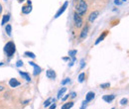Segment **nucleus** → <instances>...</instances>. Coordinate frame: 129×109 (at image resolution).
<instances>
[{
	"mask_svg": "<svg viewBox=\"0 0 129 109\" xmlns=\"http://www.w3.org/2000/svg\"><path fill=\"white\" fill-rule=\"evenodd\" d=\"M111 109H114V108H111Z\"/></svg>",
	"mask_w": 129,
	"mask_h": 109,
	"instance_id": "nucleus-38",
	"label": "nucleus"
},
{
	"mask_svg": "<svg viewBox=\"0 0 129 109\" xmlns=\"http://www.w3.org/2000/svg\"><path fill=\"white\" fill-rule=\"evenodd\" d=\"M4 52L6 53V55L8 56V58H11V57L15 54V52H16L15 44H14L12 41L8 42V43L5 45V47H4Z\"/></svg>",
	"mask_w": 129,
	"mask_h": 109,
	"instance_id": "nucleus-1",
	"label": "nucleus"
},
{
	"mask_svg": "<svg viewBox=\"0 0 129 109\" xmlns=\"http://www.w3.org/2000/svg\"><path fill=\"white\" fill-rule=\"evenodd\" d=\"M93 98H94V92H92V91L87 92V94L85 95V101H86V102L91 101Z\"/></svg>",
	"mask_w": 129,
	"mask_h": 109,
	"instance_id": "nucleus-12",
	"label": "nucleus"
},
{
	"mask_svg": "<svg viewBox=\"0 0 129 109\" xmlns=\"http://www.w3.org/2000/svg\"><path fill=\"white\" fill-rule=\"evenodd\" d=\"M87 11V4L84 0H80L79 1V4L77 6V13L81 16H84L85 13Z\"/></svg>",
	"mask_w": 129,
	"mask_h": 109,
	"instance_id": "nucleus-2",
	"label": "nucleus"
},
{
	"mask_svg": "<svg viewBox=\"0 0 129 109\" xmlns=\"http://www.w3.org/2000/svg\"><path fill=\"white\" fill-rule=\"evenodd\" d=\"M5 1H7V0H5Z\"/></svg>",
	"mask_w": 129,
	"mask_h": 109,
	"instance_id": "nucleus-39",
	"label": "nucleus"
},
{
	"mask_svg": "<svg viewBox=\"0 0 129 109\" xmlns=\"http://www.w3.org/2000/svg\"><path fill=\"white\" fill-rule=\"evenodd\" d=\"M70 81H71V79H70V78H64V80H62V85H64V84L69 83Z\"/></svg>",
	"mask_w": 129,
	"mask_h": 109,
	"instance_id": "nucleus-25",
	"label": "nucleus"
},
{
	"mask_svg": "<svg viewBox=\"0 0 129 109\" xmlns=\"http://www.w3.org/2000/svg\"><path fill=\"white\" fill-rule=\"evenodd\" d=\"M16 65L17 66H21V65H23V62H22V61H18L16 63Z\"/></svg>",
	"mask_w": 129,
	"mask_h": 109,
	"instance_id": "nucleus-27",
	"label": "nucleus"
},
{
	"mask_svg": "<svg viewBox=\"0 0 129 109\" xmlns=\"http://www.w3.org/2000/svg\"><path fill=\"white\" fill-rule=\"evenodd\" d=\"M87 33H88V26H87V25H85V26L83 27L82 31H81L80 38H81V40H82V39H85V38H86V36H87Z\"/></svg>",
	"mask_w": 129,
	"mask_h": 109,
	"instance_id": "nucleus-7",
	"label": "nucleus"
},
{
	"mask_svg": "<svg viewBox=\"0 0 129 109\" xmlns=\"http://www.w3.org/2000/svg\"><path fill=\"white\" fill-rule=\"evenodd\" d=\"M98 15H99V11H93V12H91V13L89 14V17H88V21H89L90 23L94 22L95 19L98 17Z\"/></svg>",
	"mask_w": 129,
	"mask_h": 109,
	"instance_id": "nucleus-6",
	"label": "nucleus"
},
{
	"mask_svg": "<svg viewBox=\"0 0 129 109\" xmlns=\"http://www.w3.org/2000/svg\"><path fill=\"white\" fill-rule=\"evenodd\" d=\"M66 90H67V88H66V87H63L62 89H60V90H59V92H58V98H61V97H62V95L66 92Z\"/></svg>",
	"mask_w": 129,
	"mask_h": 109,
	"instance_id": "nucleus-21",
	"label": "nucleus"
},
{
	"mask_svg": "<svg viewBox=\"0 0 129 109\" xmlns=\"http://www.w3.org/2000/svg\"><path fill=\"white\" fill-rule=\"evenodd\" d=\"M27 2H28V5H31V4H32V2H31V0H28Z\"/></svg>",
	"mask_w": 129,
	"mask_h": 109,
	"instance_id": "nucleus-35",
	"label": "nucleus"
},
{
	"mask_svg": "<svg viewBox=\"0 0 129 109\" xmlns=\"http://www.w3.org/2000/svg\"><path fill=\"white\" fill-rule=\"evenodd\" d=\"M84 78H85V74L82 72V74H81V75L79 76V82H82V81L84 80Z\"/></svg>",
	"mask_w": 129,
	"mask_h": 109,
	"instance_id": "nucleus-22",
	"label": "nucleus"
},
{
	"mask_svg": "<svg viewBox=\"0 0 129 109\" xmlns=\"http://www.w3.org/2000/svg\"><path fill=\"white\" fill-rule=\"evenodd\" d=\"M114 3H115V5H120L121 4V1L120 0H115Z\"/></svg>",
	"mask_w": 129,
	"mask_h": 109,
	"instance_id": "nucleus-29",
	"label": "nucleus"
},
{
	"mask_svg": "<svg viewBox=\"0 0 129 109\" xmlns=\"http://www.w3.org/2000/svg\"><path fill=\"white\" fill-rule=\"evenodd\" d=\"M51 102H55V99H53V98H48V99L44 102V106H45V107H49L50 104H51Z\"/></svg>",
	"mask_w": 129,
	"mask_h": 109,
	"instance_id": "nucleus-17",
	"label": "nucleus"
},
{
	"mask_svg": "<svg viewBox=\"0 0 129 109\" xmlns=\"http://www.w3.org/2000/svg\"><path fill=\"white\" fill-rule=\"evenodd\" d=\"M19 2H23V1H25V0H18Z\"/></svg>",
	"mask_w": 129,
	"mask_h": 109,
	"instance_id": "nucleus-37",
	"label": "nucleus"
},
{
	"mask_svg": "<svg viewBox=\"0 0 129 109\" xmlns=\"http://www.w3.org/2000/svg\"><path fill=\"white\" fill-rule=\"evenodd\" d=\"M5 31H6V33H7V35H8V36H11V32H12V27H11V25H10V24L6 25Z\"/></svg>",
	"mask_w": 129,
	"mask_h": 109,
	"instance_id": "nucleus-18",
	"label": "nucleus"
},
{
	"mask_svg": "<svg viewBox=\"0 0 129 109\" xmlns=\"http://www.w3.org/2000/svg\"><path fill=\"white\" fill-rule=\"evenodd\" d=\"M46 76L48 78H51V79H54L56 78V72L53 70V69H48L47 72H46Z\"/></svg>",
	"mask_w": 129,
	"mask_h": 109,
	"instance_id": "nucleus-13",
	"label": "nucleus"
},
{
	"mask_svg": "<svg viewBox=\"0 0 129 109\" xmlns=\"http://www.w3.org/2000/svg\"><path fill=\"white\" fill-rule=\"evenodd\" d=\"M109 86H110V83H109V82H106V83H102V84H100V87H101V88H103V89L108 88Z\"/></svg>",
	"mask_w": 129,
	"mask_h": 109,
	"instance_id": "nucleus-23",
	"label": "nucleus"
},
{
	"mask_svg": "<svg viewBox=\"0 0 129 109\" xmlns=\"http://www.w3.org/2000/svg\"><path fill=\"white\" fill-rule=\"evenodd\" d=\"M19 75L24 78V79H26L27 81H31V78H30L29 74H27V72H23V71H19Z\"/></svg>",
	"mask_w": 129,
	"mask_h": 109,
	"instance_id": "nucleus-14",
	"label": "nucleus"
},
{
	"mask_svg": "<svg viewBox=\"0 0 129 109\" xmlns=\"http://www.w3.org/2000/svg\"><path fill=\"white\" fill-rule=\"evenodd\" d=\"M74 106V102L73 101H70V102H66L64 105L62 106V109H71Z\"/></svg>",
	"mask_w": 129,
	"mask_h": 109,
	"instance_id": "nucleus-15",
	"label": "nucleus"
},
{
	"mask_svg": "<svg viewBox=\"0 0 129 109\" xmlns=\"http://www.w3.org/2000/svg\"><path fill=\"white\" fill-rule=\"evenodd\" d=\"M69 96H70V95H66V96H64V97H63V98H62V100H63V101H64V100H67V99H68V97H69Z\"/></svg>",
	"mask_w": 129,
	"mask_h": 109,
	"instance_id": "nucleus-31",
	"label": "nucleus"
},
{
	"mask_svg": "<svg viewBox=\"0 0 129 109\" xmlns=\"http://www.w3.org/2000/svg\"><path fill=\"white\" fill-rule=\"evenodd\" d=\"M74 20H75V24H76V27L77 28H81L82 27V24H83V21H82V18L79 15L77 12L75 13V16H74Z\"/></svg>",
	"mask_w": 129,
	"mask_h": 109,
	"instance_id": "nucleus-3",
	"label": "nucleus"
},
{
	"mask_svg": "<svg viewBox=\"0 0 129 109\" xmlns=\"http://www.w3.org/2000/svg\"><path fill=\"white\" fill-rule=\"evenodd\" d=\"M2 90H4V86L0 84V91H2Z\"/></svg>",
	"mask_w": 129,
	"mask_h": 109,
	"instance_id": "nucleus-32",
	"label": "nucleus"
},
{
	"mask_svg": "<svg viewBox=\"0 0 129 109\" xmlns=\"http://www.w3.org/2000/svg\"><path fill=\"white\" fill-rule=\"evenodd\" d=\"M2 9H3V8H2V5H1V4H0V14H1V13H2Z\"/></svg>",
	"mask_w": 129,
	"mask_h": 109,
	"instance_id": "nucleus-33",
	"label": "nucleus"
},
{
	"mask_svg": "<svg viewBox=\"0 0 129 109\" xmlns=\"http://www.w3.org/2000/svg\"><path fill=\"white\" fill-rule=\"evenodd\" d=\"M68 5H69V2H68V1H66V2L64 3V5H63V6H62V7L60 8V10H59V11L57 12V14H56V16H55V18H59L60 16L62 15V14H63V13L64 12V10L67 9Z\"/></svg>",
	"mask_w": 129,
	"mask_h": 109,
	"instance_id": "nucleus-5",
	"label": "nucleus"
},
{
	"mask_svg": "<svg viewBox=\"0 0 129 109\" xmlns=\"http://www.w3.org/2000/svg\"><path fill=\"white\" fill-rule=\"evenodd\" d=\"M9 85H10L11 87H17V86L20 85V82L17 80L16 78H12V79L9 80Z\"/></svg>",
	"mask_w": 129,
	"mask_h": 109,
	"instance_id": "nucleus-10",
	"label": "nucleus"
},
{
	"mask_svg": "<svg viewBox=\"0 0 129 109\" xmlns=\"http://www.w3.org/2000/svg\"><path fill=\"white\" fill-rule=\"evenodd\" d=\"M56 106H57V105H56V103L54 102V103H53V104L51 105V107H50V109H55V108H56Z\"/></svg>",
	"mask_w": 129,
	"mask_h": 109,
	"instance_id": "nucleus-30",
	"label": "nucleus"
},
{
	"mask_svg": "<svg viewBox=\"0 0 129 109\" xmlns=\"http://www.w3.org/2000/svg\"><path fill=\"white\" fill-rule=\"evenodd\" d=\"M32 11V6L31 5H25L22 7V13L23 14H29Z\"/></svg>",
	"mask_w": 129,
	"mask_h": 109,
	"instance_id": "nucleus-8",
	"label": "nucleus"
},
{
	"mask_svg": "<svg viewBox=\"0 0 129 109\" xmlns=\"http://www.w3.org/2000/svg\"><path fill=\"white\" fill-rule=\"evenodd\" d=\"M84 65H85V61L82 59L81 61V68H83L84 67Z\"/></svg>",
	"mask_w": 129,
	"mask_h": 109,
	"instance_id": "nucleus-26",
	"label": "nucleus"
},
{
	"mask_svg": "<svg viewBox=\"0 0 129 109\" xmlns=\"http://www.w3.org/2000/svg\"><path fill=\"white\" fill-rule=\"evenodd\" d=\"M24 56H25V57L32 58V59H35V58H36L35 54H34V53H32V52H25V53H24Z\"/></svg>",
	"mask_w": 129,
	"mask_h": 109,
	"instance_id": "nucleus-19",
	"label": "nucleus"
},
{
	"mask_svg": "<svg viewBox=\"0 0 129 109\" xmlns=\"http://www.w3.org/2000/svg\"><path fill=\"white\" fill-rule=\"evenodd\" d=\"M70 96H71L72 98H75V97L77 96V93H76V92H72V93L70 94Z\"/></svg>",
	"mask_w": 129,
	"mask_h": 109,
	"instance_id": "nucleus-28",
	"label": "nucleus"
},
{
	"mask_svg": "<svg viewBox=\"0 0 129 109\" xmlns=\"http://www.w3.org/2000/svg\"><path fill=\"white\" fill-rule=\"evenodd\" d=\"M4 64V62H0V65H3Z\"/></svg>",
	"mask_w": 129,
	"mask_h": 109,
	"instance_id": "nucleus-36",
	"label": "nucleus"
},
{
	"mask_svg": "<svg viewBox=\"0 0 129 109\" xmlns=\"http://www.w3.org/2000/svg\"><path fill=\"white\" fill-rule=\"evenodd\" d=\"M107 34H108V31H104L103 33H102V35H100L99 37H98V39H97L96 41H95V45H98L101 41H103V39L107 36Z\"/></svg>",
	"mask_w": 129,
	"mask_h": 109,
	"instance_id": "nucleus-11",
	"label": "nucleus"
},
{
	"mask_svg": "<svg viewBox=\"0 0 129 109\" xmlns=\"http://www.w3.org/2000/svg\"><path fill=\"white\" fill-rule=\"evenodd\" d=\"M127 102H128V99H127V98H122L121 101H120V104H121V105H125Z\"/></svg>",
	"mask_w": 129,
	"mask_h": 109,
	"instance_id": "nucleus-24",
	"label": "nucleus"
},
{
	"mask_svg": "<svg viewBox=\"0 0 129 109\" xmlns=\"http://www.w3.org/2000/svg\"><path fill=\"white\" fill-rule=\"evenodd\" d=\"M69 59H70V57H68V58H63V60H64V61H68Z\"/></svg>",
	"mask_w": 129,
	"mask_h": 109,
	"instance_id": "nucleus-34",
	"label": "nucleus"
},
{
	"mask_svg": "<svg viewBox=\"0 0 129 109\" xmlns=\"http://www.w3.org/2000/svg\"><path fill=\"white\" fill-rule=\"evenodd\" d=\"M114 98H115V95H114V94H110V95H104V96L102 97V99H103L104 101H106L107 103H110V102L112 101Z\"/></svg>",
	"mask_w": 129,
	"mask_h": 109,
	"instance_id": "nucleus-9",
	"label": "nucleus"
},
{
	"mask_svg": "<svg viewBox=\"0 0 129 109\" xmlns=\"http://www.w3.org/2000/svg\"><path fill=\"white\" fill-rule=\"evenodd\" d=\"M29 63H30V65H32L33 67H34V72H33V74H34V76H38V75L42 71V68H41L38 64H36L34 62H30Z\"/></svg>",
	"mask_w": 129,
	"mask_h": 109,
	"instance_id": "nucleus-4",
	"label": "nucleus"
},
{
	"mask_svg": "<svg viewBox=\"0 0 129 109\" xmlns=\"http://www.w3.org/2000/svg\"><path fill=\"white\" fill-rule=\"evenodd\" d=\"M77 53H78V51H77V50H73V51H69V57H70V58H74V57H76V55H77Z\"/></svg>",
	"mask_w": 129,
	"mask_h": 109,
	"instance_id": "nucleus-20",
	"label": "nucleus"
},
{
	"mask_svg": "<svg viewBox=\"0 0 129 109\" xmlns=\"http://www.w3.org/2000/svg\"><path fill=\"white\" fill-rule=\"evenodd\" d=\"M9 19H10V14H5V15L3 16V19H2L1 24H2V25H5V24L9 21Z\"/></svg>",
	"mask_w": 129,
	"mask_h": 109,
	"instance_id": "nucleus-16",
	"label": "nucleus"
}]
</instances>
